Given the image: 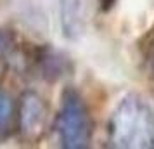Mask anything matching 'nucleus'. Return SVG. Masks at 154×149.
<instances>
[{
  "label": "nucleus",
  "instance_id": "f257e3e1",
  "mask_svg": "<svg viewBox=\"0 0 154 149\" xmlns=\"http://www.w3.org/2000/svg\"><path fill=\"white\" fill-rule=\"evenodd\" d=\"M107 141L119 149L154 147V107L139 94H128L112 109Z\"/></svg>",
  "mask_w": 154,
  "mask_h": 149
},
{
  "label": "nucleus",
  "instance_id": "f03ea898",
  "mask_svg": "<svg viewBox=\"0 0 154 149\" xmlns=\"http://www.w3.org/2000/svg\"><path fill=\"white\" fill-rule=\"evenodd\" d=\"M56 132L64 149H85L92 142V118L83 97L75 88H66L56 118Z\"/></svg>",
  "mask_w": 154,
  "mask_h": 149
},
{
  "label": "nucleus",
  "instance_id": "7ed1b4c3",
  "mask_svg": "<svg viewBox=\"0 0 154 149\" xmlns=\"http://www.w3.org/2000/svg\"><path fill=\"white\" fill-rule=\"evenodd\" d=\"M47 106L36 92H24L16 104V128L26 139H35L43 132Z\"/></svg>",
  "mask_w": 154,
  "mask_h": 149
},
{
  "label": "nucleus",
  "instance_id": "20e7f679",
  "mask_svg": "<svg viewBox=\"0 0 154 149\" xmlns=\"http://www.w3.org/2000/svg\"><path fill=\"white\" fill-rule=\"evenodd\" d=\"M59 17L64 36L78 38L83 31V2L82 0H61Z\"/></svg>",
  "mask_w": 154,
  "mask_h": 149
},
{
  "label": "nucleus",
  "instance_id": "39448f33",
  "mask_svg": "<svg viewBox=\"0 0 154 149\" xmlns=\"http://www.w3.org/2000/svg\"><path fill=\"white\" fill-rule=\"evenodd\" d=\"M16 102L5 92H0V141L16 130Z\"/></svg>",
  "mask_w": 154,
  "mask_h": 149
},
{
  "label": "nucleus",
  "instance_id": "423d86ee",
  "mask_svg": "<svg viewBox=\"0 0 154 149\" xmlns=\"http://www.w3.org/2000/svg\"><path fill=\"white\" fill-rule=\"evenodd\" d=\"M38 70L42 73L43 78H59L61 75L64 73V66H66V61H64L63 57L59 56L57 52L54 50H47L43 49L38 52Z\"/></svg>",
  "mask_w": 154,
  "mask_h": 149
},
{
  "label": "nucleus",
  "instance_id": "0eeeda50",
  "mask_svg": "<svg viewBox=\"0 0 154 149\" xmlns=\"http://www.w3.org/2000/svg\"><path fill=\"white\" fill-rule=\"evenodd\" d=\"M5 52V38L0 35V76H2V56Z\"/></svg>",
  "mask_w": 154,
  "mask_h": 149
},
{
  "label": "nucleus",
  "instance_id": "6e6552de",
  "mask_svg": "<svg viewBox=\"0 0 154 149\" xmlns=\"http://www.w3.org/2000/svg\"><path fill=\"white\" fill-rule=\"evenodd\" d=\"M100 4H102V7L104 9H109L114 4V0H100Z\"/></svg>",
  "mask_w": 154,
  "mask_h": 149
},
{
  "label": "nucleus",
  "instance_id": "1a4fd4ad",
  "mask_svg": "<svg viewBox=\"0 0 154 149\" xmlns=\"http://www.w3.org/2000/svg\"><path fill=\"white\" fill-rule=\"evenodd\" d=\"M151 63H152V73H154V54H152V61Z\"/></svg>",
  "mask_w": 154,
  "mask_h": 149
}]
</instances>
